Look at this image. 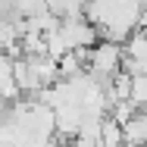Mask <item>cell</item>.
<instances>
[{
  "label": "cell",
  "mask_w": 147,
  "mask_h": 147,
  "mask_svg": "<svg viewBox=\"0 0 147 147\" xmlns=\"http://www.w3.org/2000/svg\"><path fill=\"white\" fill-rule=\"evenodd\" d=\"M122 135H125V147H147V113L144 110H138L122 125Z\"/></svg>",
  "instance_id": "3957f363"
},
{
  "label": "cell",
  "mask_w": 147,
  "mask_h": 147,
  "mask_svg": "<svg viewBox=\"0 0 147 147\" xmlns=\"http://www.w3.org/2000/svg\"><path fill=\"white\" fill-rule=\"evenodd\" d=\"M125 69V47L116 41H97L88 50V72L100 82H113L119 72Z\"/></svg>",
  "instance_id": "6da1fadb"
},
{
  "label": "cell",
  "mask_w": 147,
  "mask_h": 147,
  "mask_svg": "<svg viewBox=\"0 0 147 147\" xmlns=\"http://www.w3.org/2000/svg\"><path fill=\"white\" fill-rule=\"evenodd\" d=\"M59 31H63L69 50H91L100 41V28L94 22H88V16H69V19H63Z\"/></svg>",
  "instance_id": "7a4b0ae2"
}]
</instances>
